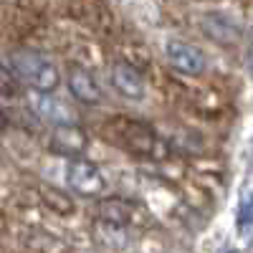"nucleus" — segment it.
I'll list each match as a JSON object with an SVG mask.
<instances>
[{"label": "nucleus", "mask_w": 253, "mask_h": 253, "mask_svg": "<svg viewBox=\"0 0 253 253\" xmlns=\"http://www.w3.org/2000/svg\"><path fill=\"white\" fill-rule=\"evenodd\" d=\"M31 109H33L41 119H43V122H48V124H53V126H58V124H71V122H74L71 109H69L58 96H53V91H51V94L31 91Z\"/></svg>", "instance_id": "obj_9"}, {"label": "nucleus", "mask_w": 253, "mask_h": 253, "mask_svg": "<svg viewBox=\"0 0 253 253\" xmlns=\"http://www.w3.org/2000/svg\"><path fill=\"white\" fill-rule=\"evenodd\" d=\"M51 147L56 152L66 155V157H79L84 152V147H86V134H84L74 122L71 124H58V126H53Z\"/></svg>", "instance_id": "obj_10"}, {"label": "nucleus", "mask_w": 253, "mask_h": 253, "mask_svg": "<svg viewBox=\"0 0 253 253\" xmlns=\"http://www.w3.org/2000/svg\"><path fill=\"white\" fill-rule=\"evenodd\" d=\"M96 218H99V223L126 228L139 220V208L132 200H124V198H104L96 203Z\"/></svg>", "instance_id": "obj_6"}, {"label": "nucleus", "mask_w": 253, "mask_h": 253, "mask_svg": "<svg viewBox=\"0 0 253 253\" xmlns=\"http://www.w3.org/2000/svg\"><path fill=\"white\" fill-rule=\"evenodd\" d=\"M66 182L76 195H84V198H96L107 187V180L99 172V167L81 157H71L66 167Z\"/></svg>", "instance_id": "obj_4"}, {"label": "nucleus", "mask_w": 253, "mask_h": 253, "mask_svg": "<svg viewBox=\"0 0 253 253\" xmlns=\"http://www.w3.org/2000/svg\"><path fill=\"white\" fill-rule=\"evenodd\" d=\"M8 69L31 91L51 94V91L58 89V84H61V71L53 63V58H48L46 53H38V51H15L10 56V66Z\"/></svg>", "instance_id": "obj_2"}, {"label": "nucleus", "mask_w": 253, "mask_h": 253, "mask_svg": "<svg viewBox=\"0 0 253 253\" xmlns=\"http://www.w3.org/2000/svg\"><path fill=\"white\" fill-rule=\"evenodd\" d=\"M251 220H253V203L248 200V203H246V208L241 210V218H238V223H241V225H246V223H251Z\"/></svg>", "instance_id": "obj_13"}, {"label": "nucleus", "mask_w": 253, "mask_h": 253, "mask_svg": "<svg viewBox=\"0 0 253 253\" xmlns=\"http://www.w3.org/2000/svg\"><path fill=\"white\" fill-rule=\"evenodd\" d=\"M71 15L96 36L109 38L117 33V18L107 0H71Z\"/></svg>", "instance_id": "obj_3"}, {"label": "nucleus", "mask_w": 253, "mask_h": 253, "mask_svg": "<svg viewBox=\"0 0 253 253\" xmlns=\"http://www.w3.org/2000/svg\"><path fill=\"white\" fill-rule=\"evenodd\" d=\"M112 86L124 96V99H142L144 91H147V84H144V76L139 69L129 66L126 61H117L112 66Z\"/></svg>", "instance_id": "obj_7"}, {"label": "nucleus", "mask_w": 253, "mask_h": 253, "mask_svg": "<svg viewBox=\"0 0 253 253\" xmlns=\"http://www.w3.org/2000/svg\"><path fill=\"white\" fill-rule=\"evenodd\" d=\"M20 86V81L8 66H0V94H15Z\"/></svg>", "instance_id": "obj_12"}, {"label": "nucleus", "mask_w": 253, "mask_h": 253, "mask_svg": "<svg viewBox=\"0 0 253 253\" xmlns=\"http://www.w3.org/2000/svg\"><path fill=\"white\" fill-rule=\"evenodd\" d=\"M165 58L182 76H203L208 69L203 51H198L195 46H190L187 41H180V38H170L165 43Z\"/></svg>", "instance_id": "obj_5"}, {"label": "nucleus", "mask_w": 253, "mask_h": 253, "mask_svg": "<svg viewBox=\"0 0 253 253\" xmlns=\"http://www.w3.org/2000/svg\"><path fill=\"white\" fill-rule=\"evenodd\" d=\"M41 200H43V203L53 210V213H58V215L74 213V200H71L66 193H61V190L51 187V185H43V187H41Z\"/></svg>", "instance_id": "obj_11"}, {"label": "nucleus", "mask_w": 253, "mask_h": 253, "mask_svg": "<svg viewBox=\"0 0 253 253\" xmlns=\"http://www.w3.org/2000/svg\"><path fill=\"white\" fill-rule=\"evenodd\" d=\"M5 126H8V117H5V112H3V109H0V132H3Z\"/></svg>", "instance_id": "obj_14"}, {"label": "nucleus", "mask_w": 253, "mask_h": 253, "mask_svg": "<svg viewBox=\"0 0 253 253\" xmlns=\"http://www.w3.org/2000/svg\"><path fill=\"white\" fill-rule=\"evenodd\" d=\"M109 134L132 155L147 157V160H165L170 155V144H167L150 124L134 119V117H112L107 122Z\"/></svg>", "instance_id": "obj_1"}, {"label": "nucleus", "mask_w": 253, "mask_h": 253, "mask_svg": "<svg viewBox=\"0 0 253 253\" xmlns=\"http://www.w3.org/2000/svg\"><path fill=\"white\" fill-rule=\"evenodd\" d=\"M66 86H69L71 96L76 101H81V104H86V107L101 101V86H99V81L94 79L91 71H86L84 66H71L69 69Z\"/></svg>", "instance_id": "obj_8"}]
</instances>
